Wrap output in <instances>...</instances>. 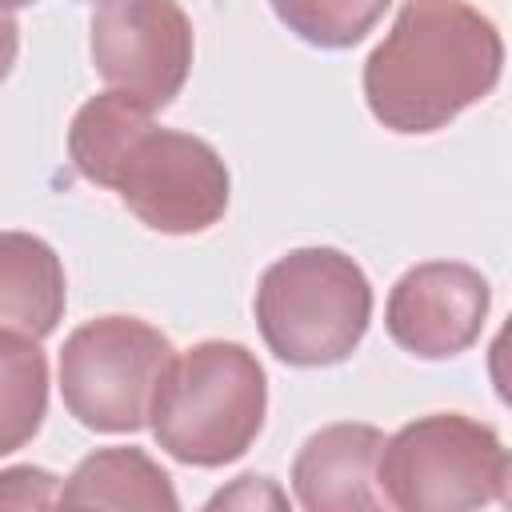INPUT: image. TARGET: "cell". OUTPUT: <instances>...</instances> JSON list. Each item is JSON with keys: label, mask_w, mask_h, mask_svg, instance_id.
<instances>
[{"label": "cell", "mask_w": 512, "mask_h": 512, "mask_svg": "<svg viewBox=\"0 0 512 512\" xmlns=\"http://www.w3.org/2000/svg\"><path fill=\"white\" fill-rule=\"evenodd\" d=\"M68 156L84 180L112 188L152 232L192 236L228 212L232 180L220 152L192 132L156 128L152 108L116 88L80 104Z\"/></svg>", "instance_id": "1"}, {"label": "cell", "mask_w": 512, "mask_h": 512, "mask_svg": "<svg viewBox=\"0 0 512 512\" xmlns=\"http://www.w3.org/2000/svg\"><path fill=\"white\" fill-rule=\"evenodd\" d=\"M500 72L504 40L480 8L404 0L388 36L364 60V100L384 128L424 136L484 100Z\"/></svg>", "instance_id": "2"}, {"label": "cell", "mask_w": 512, "mask_h": 512, "mask_svg": "<svg viewBox=\"0 0 512 512\" xmlns=\"http://www.w3.org/2000/svg\"><path fill=\"white\" fill-rule=\"evenodd\" d=\"M268 380L260 360L236 340H200L172 356L152 396L156 444L192 468L240 460L264 428Z\"/></svg>", "instance_id": "3"}, {"label": "cell", "mask_w": 512, "mask_h": 512, "mask_svg": "<svg viewBox=\"0 0 512 512\" xmlns=\"http://www.w3.org/2000/svg\"><path fill=\"white\" fill-rule=\"evenodd\" d=\"M372 320V284L340 248H296L264 268L256 324L268 352L296 368H328L356 352Z\"/></svg>", "instance_id": "4"}, {"label": "cell", "mask_w": 512, "mask_h": 512, "mask_svg": "<svg viewBox=\"0 0 512 512\" xmlns=\"http://www.w3.org/2000/svg\"><path fill=\"white\" fill-rule=\"evenodd\" d=\"M380 500L400 512H464L508 496V448L496 428L460 412H432L384 440Z\"/></svg>", "instance_id": "5"}, {"label": "cell", "mask_w": 512, "mask_h": 512, "mask_svg": "<svg viewBox=\"0 0 512 512\" xmlns=\"http://www.w3.org/2000/svg\"><path fill=\"white\" fill-rule=\"evenodd\" d=\"M172 356V340L148 320L96 316L60 348L64 408L92 432H140Z\"/></svg>", "instance_id": "6"}, {"label": "cell", "mask_w": 512, "mask_h": 512, "mask_svg": "<svg viewBox=\"0 0 512 512\" xmlns=\"http://www.w3.org/2000/svg\"><path fill=\"white\" fill-rule=\"evenodd\" d=\"M88 44L100 80L152 112L180 96L192 68V24L176 0H100Z\"/></svg>", "instance_id": "7"}, {"label": "cell", "mask_w": 512, "mask_h": 512, "mask_svg": "<svg viewBox=\"0 0 512 512\" xmlns=\"http://www.w3.org/2000/svg\"><path fill=\"white\" fill-rule=\"evenodd\" d=\"M488 304V280L472 264L428 260L408 268L388 292L384 328L404 352L420 360H448L480 340Z\"/></svg>", "instance_id": "8"}, {"label": "cell", "mask_w": 512, "mask_h": 512, "mask_svg": "<svg viewBox=\"0 0 512 512\" xmlns=\"http://www.w3.org/2000/svg\"><path fill=\"white\" fill-rule=\"evenodd\" d=\"M384 432L372 424H328L292 460V492L308 512L384 508L376 488Z\"/></svg>", "instance_id": "9"}, {"label": "cell", "mask_w": 512, "mask_h": 512, "mask_svg": "<svg viewBox=\"0 0 512 512\" xmlns=\"http://www.w3.org/2000/svg\"><path fill=\"white\" fill-rule=\"evenodd\" d=\"M68 304L64 264L32 232H0V332L44 340Z\"/></svg>", "instance_id": "10"}, {"label": "cell", "mask_w": 512, "mask_h": 512, "mask_svg": "<svg viewBox=\"0 0 512 512\" xmlns=\"http://www.w3.org/2000/svg\"><path fill=\"white\" fill-rule=\"evenodd\" d=\"M56 504L176 512L180 496L172 488V476L144 448H100L72 468V476L60 484Z\"/></svg>", "instance_id": "11"}, {"label": "cell", "mask_w": 512, "mask_h": 512, "mask_svg": "<svg viewBox=\"0 0 512 512\" xmlns=\"http://www.w3.org/2000/svg\"><path fill=\"white\" fill-rule=\"evenodd\" d=\"M48 412V356L28 336L0 332V456L24 448Z\"/></svg>", "instance_id": "12"}, {"label": "cell", "mask_w": 512, "mask_h": 512, "mask_svg": "<svg viewBox=\"0 0 512 512\" xmlns=\"http://www.w3.org/2000/svg\"><path fill=\"white\" fill-rule=\"evenodd\" d=\"M276 20L316 48H352L360 44L392 0H268Z\"/></svg>", "instance_id": "13"}, {"label": "cell", "mask_w": 512, "mask_h": 512, "mask_svg": "<svg viewBox=\"0 0 512 512\" xmlns=\"http://www.w3.org/2000/svg\"><path fill=\"white\" fill-rule=\"evenodd\" d=\"M60 496V476L48 468H4L0 472V508H52Z\"/></svg>", "instance_id": "14"}, {"label": "cell", "mask_w": 512, "mask_h": 512, "mask_svg": "<svg viewBox=\"0 0 512 512\" xmlns=\"http://www.w3.org/2000/svg\"><path fill=\"white\" fill-rule=\"evenodd\" d=\"M232 504H240V508H260V504L284 508V504H288V496H284V492H276L268 476H240V480H236V488L216 492V496L208 500V508H232Z\"/></svg>", "instance_id": "15"}, {"label": "cell", "mask_w": 512, "mask_h": 512, "mask_svg": "<svg viewBox=\"0 0 512 512\" xmlns=\"http://www.w3.org/2000/svg\"><path fill=\"white\" fill-rule=\"evenodd\" d=\"M16 52H20V24L8 8H0V84L8 80V72L16 64Z\"/></svg>", "instance_id": "16"}, {"label": "cell", "mask_w": 512, "mask_h": 512, "mask_svg": "<svg viewBox=\"0 0 512 512\" xmlns=\"http://www.w3.org/2000/svg\"><path fill=\"white\" fill-rule=\"evenodd\" d=\"M24 4H32V0H0V8H8V12L12 8H24Z\"/></svg>", "instance_id": "17"}]
</instances>
